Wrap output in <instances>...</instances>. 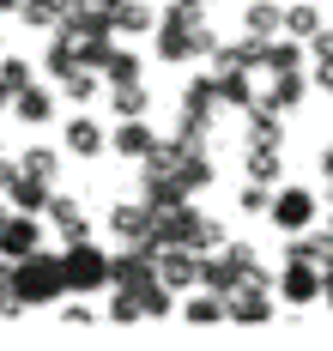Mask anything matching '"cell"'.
Wrapping results in <instances>:
<instances>
[{"mask_svg": "<svg viewBox=\"0 0 333 351\" xmlns=\"http://www.w3.org/2000/svg\"><path fill=\"white\" fill-rule=\"evenodd\" d=\"M158 140H164V134H151L146 115H127V121H115V128H110V152H115V158H127V164H146L151 152H158Z\"/></svg>", "mask_w": 333, "mask_h": 351, "instance_id": "8992f818", "label": "cell"}, {"mask_svg": "<svg viewBox=\"0 0 333 351\" xmlns=\"http://www.w3.org/2000/svg\"><path fill=\"white\" fill-rule=\"evenodd\" d=\"M328 230H333V212H328Z\"/></svg>", "mask_w": 333, "mask_h": 351, "instance_id": "f6af8a7d", "label": "cell"}, {"mask_svg": "<svg viewBox=\"0 0 333 351\" xmlns=\"http://www.w3.org/2000/svg\"><path fill=\"white\" fill-rule=\"evenodd\" d=\"M212 49H219V36H212V25H206V6H194V0H170V6L158 12L151 55H158L164 67H194V61H212Z\"/></svg>", "mask_w": 333, "mask_h": 351, "instance_id": "6da1fadb", "label": "cell"}, {"mask_svg": "<svg viewBox=\"0 0 333 351\" xmlns=\"http://www.w3.org/2000/svg\"><path fill=\"white\" fill-rule=\"evenodd\" d=\"M49 200H55V182L49 176H31V170H18V182L6 188V206L12 212H49Z\"/></svg>", "mask_w": 333, "mask_h": 351, "instance_id": "5bb4252c", "label": "cell"}, {"mask_svg": "<svg viewBox=\"0 0 333 351\" xmlns=\"http://www.w3.org/2000/svg\"><path fill=\"white\" fill-rule=\"evenodd\" d=\"M18 170H25V164H18V158H0V194H6V188H12V182H18Z\"/></svg>", "mask_w": 333, "mask_h": 351, "instance_id": "74e56055", "label": "cell"}, {"mask_svg": "<svg viewBox=\"0 0 333 351\" xmlns=\"http://www.w3.org/2000/svg\"><path fill=\"white\" fill-rule=\"evenodd\" d=\"M303 97H309V67H297V73H267V85H260V104H273L279 115L303 109Z\"/></svg>", "mask_w": 333, "mask_h": 351, "instance_id": "8fae6325", "label": "cell"}, {"mask_svg": "<svg viewBox=\"0 0 333 351\" xmlns=\"http://www.w3.org/2000/svg\"><path fill=\"white\" fill-rule=\"evenodd\" d=\"M103 85H110V79H103L97 67H73L67 79H61V97H67V104H91V97H97Z\"/></svg>", "mask_w": 333, "mask_h": 351, "instance_id": "d4e9b609", "label": "cell"}, {"mask_svg": "<svg viewBox=\"0 0 333 351\" xmlns=\"http://www.w3.org/2000/svg\"><path fill=\"white\" fill-rule=\"evenodd\" d=\"M61 267H67V297H97L110 285V254L91 243H61Z\"/></svg>", "mask_w": 333, "mask_h": 351, "instance_id": "277c9868", "label": "cell"}, {"mask_svg": "<svg viewBox=\"0 0 333 351\" xmlns=\"http://www.w3.org/2000/svg\"><path fill=\"white\" fill-rule=\"evenodd\" d=\"M61 321H67V327H97V315H91L85 297H61Z\"/></svg>", "mask_w": 333, "mask_h": 351, "instance_id": "e575fe53", "label": "cell"}, {"mask_svg": "<svg viewBox=\"0 0 333 351\" xmlns=\"http://www.w3.org/2000/svg\"><path fill=\"white\" fill-rule=\"evenodd\" d=\"M12 279H18V297H25L31 309L61 303V297H67V267H61V254H49V248L18 254V261H12Z\"/></svg>", "mask_w": 333, "mask_h": 351, "instance_id": "3957f363", "label": "cell"}, {"mask_svg": "<svg viewBox=\"0 0 333 351\" xmlns=\"http://www.w3.org/2000/svg\"><path fill=\"white\" fill-rule=\"evenodd\" d=\"M18 19H25L31 31H61V0H25Z\"/></svg>", "mask_w": 333, "mask_h": 351, "instance_id": "4dcf8cb0", "label": "cell"}, {"mask_svg": "<svg viewBox=\"0 0 333 351\" xmlns=\"http://www.w3.org/2000/svg\"><path fill=\"white\" fill-rule=\"evenodd\" d=\"M110 321L115 327H140V321H146V303H140L134 291H115L110 285Z\"/></svg>", "mask_w": 333, "mask_h": 351, "instance_id": "f546056e", "label": "cell"}, {"mask_svg": "<svg viewBox=\"0 0 333 351\" xmlns=\"http://www.w3.org/2000/svg\"><path fill=\"white\" fill-rule=\"evenodd\" d=\"M18 164H25L31 176H49V182H55V176H61V152H55V145H31Z\"/></svg>", "mask_w": 333, "mask_h": 351, "instance_id": "d6a6232c", "label": "cell"}, {"mask_svg": "<svg viewBox=\"0 0 333 351\" xmlns=\"http://www.w3.org/2000/svg\"><path fill=\"white\" fill-rule=\"evenodd\" d=\"M31 309L25 297H18V279H12V254H0V321H18Z\"/></svg>", "mask_w": 333, "mask_h": 351, "instance_id": "f1b7e54d", "label": "cell"}, {"mask_svg": "<svg viewBox=\"0 0 333 351\" xmlns=\"http://www.w3.org/2000/svg\"><path fill=\"white\" fill-rule=\"evenodd\" d=\"M200 267H206L200 248H182V243L158 248V279L170 285V291H194V285H200Z\"/></svg>", "mask_w": 333, "mask_h": 351, "instance_id": "52a82bcc", "label": "cell"}, {"mask_svg": "<svg viewBox=\"0 0 333 351\" xmlns=\"http://www.w3.org/2000/svg\"><path fill=\"white\" fill-rule=\"evenodd\" d=\"M91 6H97V12H110V19H115V6H121V0H91Z\"/></svg>", "mask_w": 333, "mask_h": 351, "instance_id": "60d3db41", "label": "cell"}, {"mask_svg": "<svg viewBox=\"0 0 333 351\" xmlns=\"http://www.w3.org/2000/svg\"><path fill=\"white\" fill-rule=\"evenodd\" d=\"M18 6H25V0H0V12H18Z\"/></svg>", "mask_w": 333, "mask_h": 351, "instance_id": "7bdbcfd3", "label": "cell"}, {"mask_svg": "<svg viewBox=\"0 0 333 351\" xmlns=\"http://www.w3.org/2000/svg\"><path fill=\"white\" fill-rule=\"evenodd\" d=\"M219 104L230 109V115H249V109L260 104V85H255V73H219Z\"/></svg>", "mask_w": 333, "mask_h": 351, "instance_id": "d6986e66", "label": "cell"}, {"mask_svg": "<svg viewBox=\"0 0 333 351\" xmlns=\"http://www.w3.org/2000/svg\"><path fill=\"white\" fill-rule=\"evenodd\" d=\"M194 6H206V0H194Z\"/></svg>", "mask_w": 333, "mask_h": 351, "instance_id": "bcb514c9", "label": "cell"}, {"mask_svg": "<svg viewBox=\"0 0 333 351\" xmlns=\"http://www.w3.org/2000/svg\"><path fill=\"white\" fill-rule=\"evenodd\" d=\"M140 73H146V61H140L134 49H121V43H115V55L103 61V79H110V85H140Z\"/></svg>", "mask_w": 333, "mask_h": 351, "instance_id": "83f0119b", "label": "cell"}, {"mask_svg": "<svg viewBox=\"0 0 333 351\" xmlns=\"http://www.w3.org/2000/svg\"><path fill=\"white\" fill-rule=\"evenodd\" d=\"M243 176L279 188V176H285V145H243Z\"/></svg>", "mask_w": 333, "mask_h": 351, "instance_id": "ac0fdd59", "label": "cell"}, {"mask_svg": "<svg viewBox=\"0 0 333 351\" xmlns=\"http://www.w3.org/2000/svg\"><path fill=\"white\" fill-rule=\"evenodd\" d=\"M243 279H249V273H243L224 248H219V254H206V267H200V285H206V291H219V297H230Z\"/></svg>", "mask_w": 333, "mask_h": 351, "instance_id": "7402d4cb", "label": "cell"}, {"mask_svg": "<svg viewBox=\"0 0 333 351\" xmlns=\"http://www.w3.org/2000/svg\"><path fill=\"white\" fill-rule=\"evenodd\" d=\"M151 218H158V212H151L146 200H121V206H110L103 224H110L115 243H151Z\"/></svg>", "mask_w": 333, "mask_h": 351, "instance_id": "30bf717a", "label": "cell"}, {"mask_svg": "<svg viewBox=\"0 0 333 351\" xmlns=\"http://www.w3.org/2000/svg\"><path fill=\"white\" fill-rule=\"evenodd\" d=\"M236 206L249 212V218H267V212H273V182H243Z\"/></svg>", "mask_w": 333, "mask_h": 351, "instance_id": "1f68e13d", "label": "cell"}, {"mask_svg": "<svg viewBox=\"0 0 333 351\" xmlns=\"http://www.w3.org/2000/svg\"><path fill=\"white\" fill-rule=\"evenodd\" d=\"M224 303H230V321H236V327H267V321H273V291H267V285L243 279Z\"/></svg>", "mask_w": 333, "mask_h": 351, "instance_id": "9c48e42d", "label": "cell"}, {"mask_svg": "<svg viewBox=\"0 0 333 351\" xmlns=\"http://www.w3.org/2000/svg\"><path fill=\"white\" fill-rule=\"evenodd\" d=\"M279 297L297 303V309H303V303H321V267H315V261H285V267H279Z\"/></svg>", "mask_w": 333, "mask_h": 351, "instance_id": "ba28073f", "label": "cell"}, {"mask_svg": "<svg viewBox=\"0 0 333 351\" xmlns=\"http://www.w3.org/2000/svg\"><path fill=\"white\" fill-rule=\"evenodd\" d=\"M273 230H285V237H297V230H315V218H321V200L309 194V188H273Z\"/></svg>", "mask_w": 333, "mask_h": 351, "instance_id": "5b68a950", "label": "cell"}, {"mask_svg": "<svg viewBox=\"0 0 333 351\" xmlns=\"http://www.w3.org/2000/svg\"><path fill=\"white\" fill-rule=\"evenodd\" d=\"M42 218L55 224V237H61V243H85V237H91V218H85V206H79V200H67V194H55Z\"/></svg>", "mask_w": 333, "mask_h": 351, "instance_id": "4fadbf2b", "label": "cell"}, {"mask_svg": "<svg viewBox=\"0 0 333 351\" xmlns=\"http://www.w3.org/2000/svg\"><path fill=\"white\" fill-rule=\"evenodd\" d=\"M315 31H321V6H309V0H291V6H285V36L309 43Z\"/></svg>", "mask_w": 333, "mask_h": 351, "instance_id": "4316f807", "label": "cell"}, {"mask_svg": "<svg viewBox=\"0 0 333 351\" xmlns=\"http://www.w3.org/2000/svg\"><path fill=\"white\" fill-rule=\"evenodd\" d=\"M42 248V212H6V224H0V254H31Z\"/></svg>", "mask_w": 333, "mask_h": 351, "instance_id": "7c38bea8", "label": "cell"}, {"mask_svg": "<svg viewBox=\"0 0 333 351\" xmlns=\"http://www.w3.org/2000/svg\"><path fill=\"white\" fill-rule=\"evenodd\" d=\"M79 67V43H73V31H49V49H42V73L61 85L67 73Z\"/></svg>", "mask_w": 333, "mask_h": 351, "instance_id": "ffe728a7", "label": "cell"}, {"mask_svg": "<svg viewBox=\"0 0 333 351\" xmlns=\"http://www.w3.org/2000/svg\"><path fill=\"white\" fill-rule=\"evenodd\" d=\"M6 109H12V91H6V85H0V115H6Z\"/></svg>", "mask_w": 333, "mask_h": 351, "instance_id": "b9f144b4", "label": "cell"}, {"mask_svg": "<svg viewBox=\"0 0 333 351\" xmlns=\"http://www.w3.org/2000/svg\"><path fill=\"white\" fill-rule=\"evenodd\" d=\"M182 321H188V327H219V321H230V303H224L219 291L194 285V291L182 297Z\"/></svg>", "mask_w": 333, "mask_h": 351, "instance_id": "2e32d148", "label": "cell"}, {"mask_svg": "<svg viewBox=\"0 0 333 351\" xmlns=\"http://www.w3.org/2000/svg\"><path fill=\"white\" fill-rule=\"evenodd\" d=\"M243 121H249V134H243V145H285V128H279L285 115H279L273 104H255L249 115H243Z\"/></svg>", "mask_w": 333, "mask_h": 351, "instance_id": "44dd1931", "label": "cell"}, {"mask_svg": "<svg viewBox=\"0 0 333 351\" xmlns=\"http://www.w3.org/2000/svg\"><path fill=\"white\" fill-rule=\"evenodd\" d=\"M115 31L121 36H151L158 31V12H151L146 0H121V6H115Z\"/></svg>", "mask_w": 333, "mask_h": 351, "instance_id": "cb8c5ba5", "label": "cell"}, {"mask_svg": "<svg viewBox=\"0 0 333 351\" xmlns=\"http://www.w3.org/2000/svg\"><path fill=\"white\" fill-rule=\"evenodd\" d=\"M6 212H12V206H0V224H6Z\"/></svg>", "mask_w": 333, "mask_h": 351, "instance_id": "ee69618b", "label": "cell"}, {"mask_svg": "<svg viewBox=\"0 0 333 351\" xmlns=\"http://www.w3.org/2000/svg\"><path fill=\"white\" fill-rule=\"evenodd\" d=\"M285 31V6L279 0H243V36H279Z\"/></svg>", "mask_w": 333, "mask_h": 351, "instance_id": "e0dca14e", "label": "cell"}, {"mask_svg": "<svg viewBox=\"0 0 333 351\" xmlns=\"http://www.w3.org/2000/svg\"><path fill=\"white\" fill-rule=\"evenodd\" d=\"M219 73H194L182 85V109H176V140L188 145H206V134H212V121H219Z\"/></svg>", "mask_w": 333, "mask_h": 351, "instance_id": "7a4b0ae2", "label": "cell"}, {"mask_svg": "<svg viewBox=\"0 0 333 351\" xmlns=\"http://www.w3.org/2000/svg\"><path fill=\"white\" fill-rule=\"evenodd\" d=\"M110 109H115V121H127V115H146V109H151L146 79H140V85H110Z\"/></svg>", "mask_w": 333, "mask_h": 351, "instance_id": "484cf974", "label": "cell"}, {"mask_svg": "<svg viewBox=\"0 0 333 351\" xmlns=\"http://www.w3.org/2000/svg\"><path fill=\"white\" fill-rule=\"evenodd\" d=\"M12 115H18V121H25V128H42V121H49V115H55V97H49V91H42V85H25V91H18V97H12Z\"/></svg>", "mask_w": 333, "mask_h": 351, "instance_id": "603a6c76", "label": "cell"}, {"mask_svg": "<svg viewBox=\"0 0 333 351\" xmlns=\"http://www.w3.org/2000/svg\"><path fill=\"white\" fill-rule=\"evenodd\" d=\"M309 85H315V91H328V97H333V61H315V67H309Z\"/></svg>", "mask_w": 333, "mask_h": 351, "instance_id": "8d00e7d4", "label": "cell"}, {"mask_svg": "<svg viewBox=\"0 0 333 351\" xmlns=\"http://www.w3.org/2000/svg\"><path fill=\"white\" fill-rule=\"evenodd\" d=\"M309 61H333V31H328V25L309 36Z\"/></svg>", "mask_w": 333, "mask_h": 351, "instance_id": "d590c367", "label": "cell"}, {"mask_svg": "<svg viewBox=\"0 0 333 351\" xmlns=\"http://www.w3.org/2000/svg\"><path fill=\"white\" fill-rule=\"evenodd\" d=\"M321 176H328V200H333V145L321 152Z\"/></svg>", "mask_w": 333, "mask_h": 351, "instance_id": "f35d334b", "label": "cell"}, {"mask_svg": "<svg viewBox=\"0 0 333 351\" xmlns=\"http://www.w3.org/2000/svg\"><path fill=\"white\" fill-rule=\"evenodd\" d=\"M61 145H67L73 158H103L110 134H103V121H91V115H73V121L61 128Z\"/></svg>", "mask_w": 333, "mask_h": 351, "instance_id": "9a60e30c", "label": "cell"}, {"mask_svg": "<svg viewBox=\"0 0 333 351\" xmlns=\"http://www.w3.org/2000/svg\"><path fill=\"white\" fill-rule=\"evenodd\" d=\"M0 85H6L12 97H18L25 85H37V79H31V61H18V55H0Z\"/></svg>", "mask_w": 333, "mask_h": 351, "instance_id": "836d02e7", "label": "cell"}, {"mask_svg": "<svg viewBox=\"0 0 333 351\" xmlns=\"http://www.w3.org/2000/svg\"><path fill=\"white\" fill-rule=\"evenodd\" d=\"M321 303L333 309V273H321Z\"/></svg>", "mask_w": 333, "mask_h": 351, "instance_id": "ab89813d", "label": "cell"}]
</instances>
